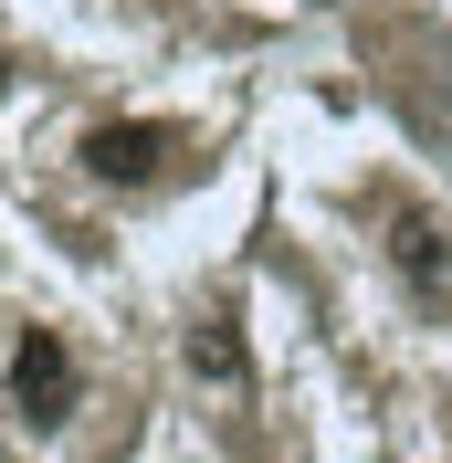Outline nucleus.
Instances as JSON below:
<instances>
[{
	"instance_id": "obj_1",
	"label": "nucleus",
	"mask_w": 452,
	"mask_h": 463,
	"mask_svg": "<svg viewBox=\"0 0 452 463\" xmlns=\"http://www.w3.org/2000/svg\"><path fill=\"white\" fill-rule=\"evenodd\" d=\"M74 390H85V379H74V347H63L53 326H22V347H11V401H22V421L53 432L63 411H74Z\"/></svg>"
},
{
	"instance_id": "obj_2",
	"label": "nucleus",
	"mask_w": 452,
	"mask_h": 463,
	"mask_svg": "<svg viewBox=\"0 0 452 463\" xmlns=\"http://www.w3.org/2000/svg\"><path fill=\"white\" fill-rule=\"evenodd\" d=\"M390 263L421 306H452V222H431L421 201H390Z\"/></svg>"
},
{
	"instance_id": "obj_3",
	"label": "nucleus",
	"mask_w": 452,
	"mask_h": 463,
	"mask_svg": "<svg viewBox=\"0 0 452 463\" xmlns=\"http://www.w3.org/2000/svg\"><path fill=\"white\" fill-rule=\"evenodd\" d=\"M169 147H179V127H95V137H85V169L127 190V179H158V169H169Z\"/></svg>"
},
{
	"instance_id": "obj_4",
	"label": "nucleus",
	"mask_w": 452,
	"mask_h": 463,
	"mask_svg": "<svg viewBox=\"0 0 452 463\" xmlns=\"http://www.w3.org/2000/svg\"><path fill=\"white\" fill-rule=\"evenodd\" d=\"M190 379L200 390H253V347H242V317L231 306L190 317Z\"/></svg>"
}]
</instances>
